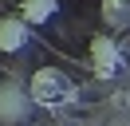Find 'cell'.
<instances>
[{"label":"cell","mask_w":130,"mask_h":126,"mask_svg":"<svg viewBox=\"0 0 130 126\" xmlns=\"http://www.w3.org/2000/svg\"><path fill=\"white\" fill-rule=\"evenodd\" d=\"M28 99H32V106L63 110V106H75V102H79V87H75V79L63 75L59 67H40L32 79H28Z\"/></svg>","instance_id":"cell-1"},{"label":"cell","mask_w":130,"mask_h":126,"mask_svg":"<svg viewBox=\"0 0 130 126\" xmlns=\"http://www.w3.org/2000/svg\"><path fill=\"white\" fill-rule=\"evenodd\" d=\"M91 67H95L99 79L118 75V67H122V47L114 43V36H103V32H99V36L91 39Z\"/></svg>","instance_id":"cell-2"},{"label":"cell","mask_w":130,"mask_h":126,"mask_svg":"<svg viewBox=\"0 0 130 126\" xmlns=\"http://www.w3.org/2000/svg\"><path fill=\"white\" fill-rule=\"evenodd\" d=\"M32 43V28H28L20 16H0V51H24V47Z\"/></svg>","instance_id":"cell-3"},{"label":"cell","mask_w":130,"mask_h":126,"mask_svg":"<svg viewBox=\"0 0 130 126\" xmlns=\"http://www.w3.org/2000/svg\"><path fill=\"white\" fill-rule=\"evenodd\" d=\"M28 110H32L28 91H20V87H12V83L0 87V118H4V122H20Z\"/></svg>","instance_id":"cell-4"},{"label":"cell","mask_w":130,"mask_h":126,"mask_svg":"<svg viewBox=\"0 0 130 126\" xmlns=\"http://www.w3.org/2000/svg\"><path fill=\"white\" fill-rule=\"evenodd\" d=\"M59 0H20V20L28 28H43L47 20H55Z\"/></svg>","instance_id":"cell-5"},{"label":"cell","mask_w":130,"mask_h":126,"mask_svg":"<svg viewBox=\"0 0 130 126\" xmlns=\"http://www.w3.org/2000/svg\"><path fill=\"white\" fill-rule=\"evenodd\" d=\"M126 0H103V24L106 28H118L122 20H126Z\"/></svg>","instance_id":"cell-6"}]
</instances>
